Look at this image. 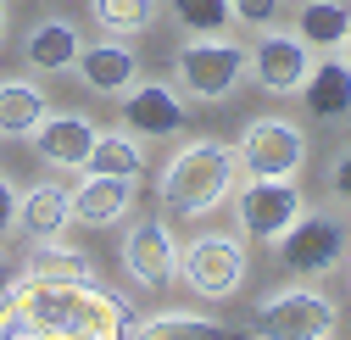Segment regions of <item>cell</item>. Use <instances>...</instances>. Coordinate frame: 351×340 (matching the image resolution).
Listing matches in <instances>:
<instances>
[{"label":"cell","mask_w":351,"mask_h":340,"mask_svg":"<svg viewBox=\"0 0 351 340\" xmlns=\"http://www.w3.org/2000/svg\"><path fill=\"white\" fill-rule=\"evenodd\" d=\"M17 290H6V302L17 318H28L39 335H62V329H90V335H106V340H123L128 335V307L117 302L112 290H95V284H51V279H12Z\"/></svg>","instance_id":"obj_1"},{"label":"cell","mask_w":351,"mask_h":340,"mask_svg":"<svg viewBox=\"0 0 351 340\" xmlns=\"http://www.w3.org/2000/svg\"><path fill=\"white\" fill-rule=\"evenodd\" d=\"M234 167H240V156L229 145L184 140L179 151H173L167 173H162V206L179 212V218H201V212H212L234 190Z\"/></svg>","instance_id":"obj_2"},{"label":"cell","mask_w":351,"mask_h":340,"mask_svg":"<svg viewBox=\"0 0 351 340\" xmlns=\"http://www.w3.org/2000/svg\"><path fill=\"white\" fill-rule=\"evenodd\" d=\"M335 329H340V307L306 284H285L274 295H262L251 313L256 340H335Z\"/></svg>","instance_id":"obj_3"},{"label":"cell","mask_w":351,"mask_h":340,"mask_svg":"<svg viewBox=\"0 0 351 340\" xmlns=\"http://www.w3.org/2000/svg\"><path fill=\"white\" fill-rule=\"evenodd\" d=\"M173 73L195 101H229L245 78V51L229 45V39H190L173 56Z\"/></svg>","instance_id":"obj_4"},{"label":"cell","mask_w":351,"mask_h":340,"mask_svg":"<svg viewBox=\"0 0 351 340\" xmlns=\"http://www.w3.org/2000/svg\"><path fill=\"white\" fill-rule=\"evenodd\" d=\"M179 274L206 302H229L245 279V251L234 234H201V240L179 245Z\"/></svg>","instance_id":"obj_5"},{"label":"cell","mask_w":351,"mask_h":340,"mask_svg":"<svg viewBox=\"0 0 351 340\" xmlns=\"http://www.w3.org/2000/svg\"><path fill=\"white\" fill-rule=\"evenodd\" d=\"M240 167L251 179H295L306 162V134L285 117H256L251 129L240 134Z\"/></svg>","instance_id":"obj_6"},{"label":"cell","mask_w":351,"mask_h":340,"mask_svg":"<svg viewBox=\"0 0 351 340\" xmlns=\"http://www.w3.org/2000/svg\"><path fill=\"white\" fill-rule=\"evenodd\" d=\"M279 257H285L290 274L318 279V274H329V268L346 263V229L335 218H306V212H301V218L279 234Z\"/></svg>","instance_id":"obj_7"},{"label":"cell","mask_w":351,"mask_h":340,"mask_svg":"<svg viewBox=\"0 0 351 340\" xmlns=\"http://www.w3.org/2000/svg\"><path fill=\"white\" fill-rule=\"evenodd\" d=\"M301 218V195L290 179H251L240 190V223L251 240H279Z\"/></svg>","instance_id":"obj_8"},{"label":"cell","mask_w":351,"mask_h":340,"mask_svg":"<svg viewBox=\"0 0 351 340\" xmlns=\"http://www.w3.org/2000/svg\"><path fill=\"white\" fill-rule=\"evenodd\" d=\"M245 73L262 84L268 95H295L306 73H313V56H306V39H290V34H268L262 45L245 56Z\"/></svg>","instance_id":"obj_9"},{"label":"cell","mask_w":351,"mask_h":340,"mask_svg":"<svg viewBox=\"0 0 351 340\" xmlns=\"http://www.w3.org/2000/svg\"><path fill=\"white\" fill-rule=\"evenodd\" d=\"M123 268L134 274L140 284H167L173 274H179V245H173L167 223L145 218V223L128 229V240H123Z\"/></svg>","instance_id":"obj_10"},{"label":"cell","mask_w":351,"mask_h":340,"mask_svg":"<svg viewBox=\"0 0 351 340\" xmlns=\"http://www.w3.org/2000/svg\"><path fill=\"white\" fill-rule=\"evenodd\" d=\"M123 123L134 134H151V140H173L184 129V101L167 90V84H140V90H128L123 101Z\"/></svg>","instance_id":"obj_11"},{"label":"cell","mask_w":351,"mask_h":340,"mask_svg":"<svg viewBox=\"0 0 351 340\" xmlns=\"http://www.w3.org/2000/svg\"><path fill=\"white\" fill-rule=\"evenodd\" d=\"M34 145L56 167H84L90 162V145H95V123L84 112H56V117L45 112V123L34 129Z\"/></svg>","instance_id":"obj_12"},{"label":"cell","mask_w":351,"mask_h":340,"mask_svg":"<svg viewBox=\"0 0 351 340\" xmlns=\"http://www.w3.org/2000/svg\"><path fill=\"white\" fill-rule=\"evenodd\" d=\"M128 201H134V179H112V173H90L78 190H73V218L78 223H95V229H106V223H117L123 212H128Z\"/></svg>","instance_id":"obj_13"},{"label":"cell","mask_w":351,"mask_h":340,"mask_svg":"<svg viewBox=\"0 0 351 340\" xmlns=\"http://www.w3.org/2000/svg\"><path fill=\"white\" fill-rule=\"evenodd\" d=\"M78 73L95 95H123L140 73V56L128 45H90V51H78Z\"/></svg>","instance_id":"obj_14"},{"label":"cell","mask_w":351,"mask_h":340,"mask_svg":"<svg viewBox=\"0 0 351 340\" xmlns=\"http://www.w3.org/2000/svg\"><path fill=\"white\" fill-rule=\"evenodd\" d=\"M73 218V190L62 184H34L23 201H17V223L34 234V240H56Z\"/></svg>","instance_id":"obj_15"},{"label":"cell","mask_w":351,"mask_h":340,"mask_svg":"<svg viewBox=\"0 0 351 340\" xmlns=\"http://www.w3.org/2000/svg\"><path fill=\"white\" fill-rule=\"evenodd\" d=\"M78 28L67 23V17H45L34 34H28V45H23V56H28V67H39V73H62V67H73L78 62Z\"/></svg>","instance_id":"obj_16"},{"label":"cell","mask_w":351,"mask_h":340,"mask_svg":"<svg viewBox=\"0 0 351 340\" xmlns=\"http://www.w3.org/2000/svg\"><path fill=\"white\" fill-rule=\"evenodd\" d=\"M301 101L313 117H346L351 112V62H324L306 73L301 84Z\"/></svg>","instance_id":"obj_17"},{"label":"cell","mask_w":351,"mask_h":340,"mask_svg":"<svg viewBox=\"0 0 351 340\" xmlns=\"http://www.w3.org/2000/svg\"><path fill=\"white\" fill-rule=\"evenodd\" d=\"M134 340H245V335L217 318H195V313H156L134 324Z\"/></svg>","instance_id":"obj_18"},{"label":"cell","mask_w":351,"mask_h":340,"mask_svg":"<svg viewBox=\"0 0 351 340\" xmlns=\"http://www.w3.org/2000/svg\"><path fill=\"white\" fill-rule=\"evenodd\" d=\"M295 39H306V51H335L340 39H346V28H351V6H340V0H306V6L295 12Z\"/></svg>","instance_id":"obj_19"},{"label":"cell","mask_w":351,"mask_h":340,"mask_svg":"<svg viewBox=\"0 0 351 340\" xmlns=\"http://www.w3.org/2000/svg\"><path fill=\"white\" fill-rule=\"evenodd\" d=\"M45 95L34 84H0V134H34L45 123Z\"/></svg>","instance_id":"obj_20"},{"label":"cell","mask_w":351,"mask_h":340,"mask_svg":"<svg viewBox=\"0 0 351 340\" xmlns=\"http://www.w3.org/2000/svg\"><path fill=\"white\" fill-rule=\"evenodd\" d=\"M90 173H112V179H134L140 167H145V156H140V145L128 140V134H95V145H90Z\"/></svg>","instance_id":"obj_21"},{"label":"cell","mask_w":351,"mask_h":340,"mask_svg":"<svg viewBox=\"0 0 351 340\" xmlns=\"http://www.w3.org/2000/svg\"><path fill=\"white\" fill-rule=\"evenodd\" d=\"M167 6H173V23L190 28L195 39H217L229 28V17H234L229 0H167Z\"/></svg>","instance_id":"obj_22"},{"label":"cell","mask_w":351,"mask_h":340,"mask_svg":"<svg viewBox=\"0 0 351 340\" xmlns=\"http://www.w3.org/2000/svg\"><path fill=\"white\" fill-rule=\"evenodd\" d=\"M23 279H51V284H95V263L78 257V251H45V257H34V268Z\"/></svg>","instance_id":"obj_23"},{"label":"cell","mask_w":351,"mask_h":340,"mask_svg":"<svg viewBox=\"0 0 351 340\" xmlns=\"http://www.w3.org/2000/svg\"><path fill=\"white\" fill-rule=\"evenodd\" d=\"M90 12L112 34H140L151 23V0H90Z\"/></svg>","instance_id":"obj_24"},{"label":"cell","mask_w":351,"mask_h":340,"mask_svg":"<svg viewBox=\"0 0 351 340\" xmlns=\"http://www.w3.org/2000/svg\"><path fill=\"white\" fill-rule=\"evenodd\" d=\"M229 12H234L240 23H251V28H268V23H279L285 0H229Z\"/></svg>","instance_id":"obj_25"},{"label":"cell","mask_w":351,"mask_h":340,"mask_svg":"<svg viewBox=\"0 0 351 340\" xmlns=\"http://www.w3.org/2000/svg\"><path fill=\"white\" fill-rule=\"evenodd\" d=\"M329 190H335V195L351 206V145H346V151H340V162L329 167Z\"/></svg>","instance_id":"obj_26"},{"label":"cell","mask_w":351,"mask_h":340,"mask_svg":"<svg viewBox=\"0 0 351 340\" xmlns=\"http://www.w3.org/2000/svg\"><path fill=\"white\" fill-rule=\"evenodd\" d=\"M12 223H17V190H12V179H0V240L12 234Z\"/></svg>","instance_id":"obj_27"},{"label":"cell","mask_w":351,"mask_h":340,"mask_svg":"<svg viewBox=\"0 0 351 340\" xmlns=\"http://www.w3.org/2000/svg\"><path fill=\"white\" fill-rule=\"evenodd\" d=\"M45 340H106V335H90V329H62V335H45Z\"/></svg>","instance_id":"obj_28"},{"label":"cell","mask_w":351,"mask_h":340,"mask_svg":"<svg viewBox=\"0 0 351 340\" xmlns=\"http://www.w3.org/2000/svg\"><path fill=\"white\" fill-rule=\"evenodd\" d=\"M12 279H17V274H12L6 263H0V302H6V290H12Z\"/></svg>","instance_id":"obj_29"},{"label":"cell","mask_w":351,"mask_h":340,"mask_svg":"<svg viewBox=\"0 0 351 340\" xmlns=\"http://www.w3.org/2000/svg\"><path fill=\"white\" fill-rule=\"evenodd\" d=\"M340 51H346V56H340V62H351V28H346V39H340Z\"/></svg>","instance_id":"obj_30"},{"label":"cell","mask_w":351,"mask_h":340,"mask_svg":"<svg viewBox=\"0 0 351 340\" xmlns=\"http://www.w3.org/2000/svg\"><path fill=\"white\" fill-rule=\"evenodd\" d=\"M0 34H6V6H0Z\"/></svg>","instance_id":"obj_31"}]
</instances>
